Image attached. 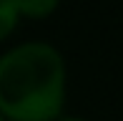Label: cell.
Listing matches in <instances>:
<instances>
[{
    "label": "cell",
    "instance_id": "1",
    "mask_svg": "<svg viewBox=\"0 0 123 121\" xmlns=\"http://www.w3.org/2000/svg\"><path fill=\"white\" fill-rule=\"evenodd\" d=\"M68 96V66L53 43L23 40L0 56V114L8 121H55Z\"/></svg>",
    "mask_w": 123,
    "mask_h": 121
},
{
    "label": "cell",
    "instance_id": "2",
    "mask_svg": "<svg viewBox=\"0 0 123 121\" xmlns=\"http://www.w3.org/2000/svg\"><path fill=\"white\" fill-rule=\"evenodd\" d=\"M63 0H15L20 20H45L60 8Z\"/></svg>",
    "mask_w": 123,
    "mask_h": 121
},
{
    "label": "cell",
    "instance_id": "3",
    "mask_svg": "<svg viewBox=\"0 0 123 121\" xmlns=\"http://www.w3.org/2000/svg\"><path fill=\"white\" fill-rule=\"evenodd\" d=\"M18 23H20V15L15 8V0H0V43L15 33Z\"/></svg>",
    "mask_w": 123,
    "mask_h": 121
},
{
    "label": "cell",
    "instance_id": "4",
    "mask_svg": "<svg viewBox=\"0 0 123 121\" xmlns=\"http://www.w3.org/2000/svg\"><path fill=\"white\" fill-rule=\"evenodd\" d=\"M55 121H91V119H86V116H75V114H63V116H58Z\"/></svg>",
    "mask_w": 123,
    "mask_h": 121
},
{
    "label": "cell",
    "instance_id": "5",
    "mask_svg": "<svg viewBox=\"0 0 123 121\" xmlns=\"http://www.w3.org/2000/svg\"><path fill=\"white\" fill-rule=\"evenodd\" d=\"M0 121H8V119H5V116H3V114H0Z\"/></svg>",
    "mask_w": 123,
    "mask_h": 121
}]
</instances>
